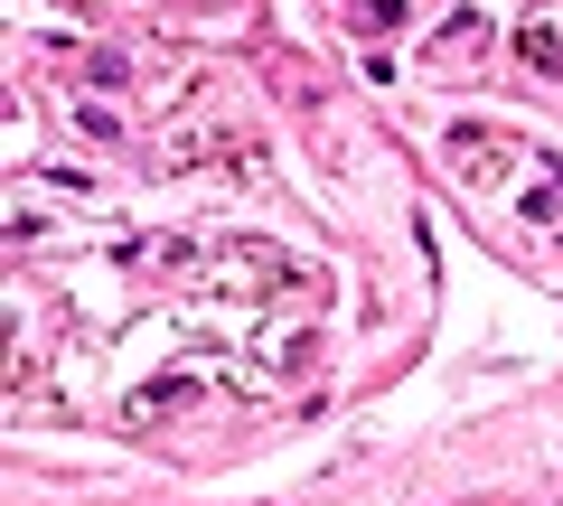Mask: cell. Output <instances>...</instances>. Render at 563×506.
Returning <instances> with one entry per match:
<instances>
[{
	"instance_id": "6da1fadb",
	"label": "cell",
	"mask_w": 563,
	"mask_h": 506,
	"mask_svg": "<svg viewBox=\"0 0 563 506\" xmlns=\"http://www.w3.org/2000/svg\"><path fill=\"white\" fill-rule=\"evenodd\" d=\"M517 47H526V66H544V76H563V0H536V10H526Z\"/></svg>"
}]
</instances>
